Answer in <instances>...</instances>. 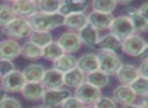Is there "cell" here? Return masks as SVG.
<instances>
[{"instance_id": "obj_34", "label": "cell", "mask_w": 148, "mask_h": 108, "mask_svg": "<svg viewBox=\"0 0 148 108\" xmlns=\"http://www.w3.org/2000/svg\"><path fill=\"white\" fill-rule=\"evenodd\" d=\"M0 108H22L18 99L11 96H5L0 100Z\"/></svg>"}, {"instance_id": "obj_31", "label": "cell", "mask_w": 148, "mask_h": 108, "mask_svg": "<svg viewBox=\"0 0 148 108\" xmlns=\"http://www.w3.org/2000/svg\"><path fill=\"white\" fill-rule=\"evenodd\" d=\"M17 17L10 3H1L0 4V26L5 28L13 19Z\"/></svg>"}, {"instance_id": "obj_39", "label": "cell", "mask_w": 148, "mask_h": 108, "mask_svg": "<svg viewBox=\"0 0 148 108\" xmlns=\"http://www.w3.org/2000/svg\"><path fill=\"white\" fill-rule=\"evenodd\" d=\"M138 10H139V12H140L141 15H142L143 17L148 21V2L143 3L142 5L138 8Z\"/></svg>"}, {"instance_id": "obj_26", "label": "cell", "mask_w": 148, "mask_h": 108, "mask_svg": "<svg viewBox=\"0 0 148 108\" xmlns=\"http://www.w3.org/2000/svg\"><path fill=\"white\" fill-rule=\"evenodd\" d=\"M86 82L98 89H103L109 85L110 76L100 70L86 75Z\"/></svg>"}, {"instance_id": "obj_43", "label": "cell", "mask_w": 148, "mask_h": 108, "mask_svg": "<svg viewBox=\"0 0 148 108\" xmlns=\"http://www.w3.org/2000/svg\"><path fill=\"white\" fill-rule=\"evenodd\" d=\"M5 96H6V93L4 92V91L2 90V88H1V87H0V100H1V99H3Z\"/></svg>"}, {"instance_id": "obj_32", "label": "cell", "mask_w": 148, "mask_h": 108, "mask_svg": "<svg viewBox=\"0 0 148 108\" xmlns=\"http://www.w3.org/2000/svg\"><path fill=\"white\" fill-rule=\"evenodd\" d=\"M117 5V1L115 0H94L91 3L94 11L109 14H112V12L116 9Z\"/></svg>"}, {"instance_id": "obj_9", "label": "cell", "mask_w": 148, "mask_h": 108, "mask_svg": "<svg viewBox=\"0 0 148 108\" xmlns=\"http://www.w3.org/2000/svg\"><path fill=\"white\" fill-rule=\"evenodd\" d=\"M57 41L64 50V53L71 54V55L77 53L83 45L82 41L79 36V34L74 32H66L62 34Z\"/></svg>"}, {"instance_id": "obj_21", "label": "cell", "mask_w": 148, "mask_h": 108, "mask_svg": "<svg viewBox=\"0 0 148 108\" xmlns=\"http://www.w3.org/2000/svg\"><path fill=\"white\" fill-rule=\"evenodd\" d=\"M78 34L82 43L91 49H96V45L101 37L99 34V30L89 23L84 28H82Z\"/></svg>"}, {"instance_id": "obj_36", "label": "cell", "mask_w": 148, "mask_h": 108, "mask_svg": "<svg viewBox=\"0 0 148 108\" xmlns=\"http://www.w3.org/2000/svg\"><path fill=\"white\" fill-rule=\"evenodd\" d=\"M86 105L80 101L76 96H71L62 105V108H85Z\"/></svg>"}, {"instance_id": "obj_7", "label": "cell", "mask_w": 148, "mask_h": 108, "mask_svg": "<svg viewBox=\"0 0 148 108\" xmlns=\"http://www.w3.org/2000/svg\"><path fill=\"white\" fill-rule=\"evenodd\" d=\"M71 96L73 95L70 89L62 88L58 90H47L41 101H42V105L49 108H53L62 106V103Z\"/></svg>"}, {"instance_id": "obj_13", "label": "cell", "mask_w": 148, "mask_h": 108, "mask_svg": "<svg viewBox=\"0 0 148 108\" xmlns=\"http://www.w3.org/2000/svg\"><path fill=\"white\" fill-rule=\"evenodd\" d=\"M21 47L22 45L14 39H4L0 41V59L13 60L17 59L19 56H21Z\"/></svg>"}, {"instance_id": "obj_28", "label": "cell", "mask_w": 148, "mask_h": 108, "mask_svg": "<svg viewBox=\"0 0 148 108\" xmlns=\"http://www.w3.org/2000/svg\"><path fill=\"white\" fill-rule=\"evenodd\" d=\"M21 56L26 60L35 61L42 58V49L38 45H34L33 43L27 41L22 45L21 47Z\"/></svg>"}, {"instance_id": "obj_16", "label": "cell", "mask_w": 148, "mask_h": 108, "mask_svg": "<svg viewBox=\"0 0 148 108\" xmlns=\"http://www.w3.org/2000/svg\"><path fill=\"white\" fill-rule=\"evenodd\" d=\"M95 50H98L99 52L106 51L118 54V52H122V41L109 32L100 37Z\"/></svg>"}, {"instance_id": "obj_35", "label": "cell", "mask_w": 148, "mask_h": 108, "mask_svg": "<svg viewBox=\"0 0 148 108\" xmlns=\"http://www.w3.org/2000/svg\"><path fill=\"white\" fill-rule=\"evenodd\" d=\"M15 69V66L13 64V61H9V60L5 59H0V77L6 76L9 73L13 72Z\"/></svg>"}, {"instance_id": "obj_4", "label": "cell", "mask_w": 148, "mask_h": 108, "mask_svg": "<svg viewBox=\"0 0 148 108\" xmlns=\"http://www.w3.org/2000/svg\"><path fill=\"white\" fill-rule=\"evenodd\" d=\"M109 32L110 34L115 36L122 41L135 34V32H136L132 21L127 15H120L114 18V21L110 28Z\"/></svg>"}, {"instance_id": "obj_38", "label": "cell", "mask_w": 148, "mask_h": 108, "mask_svg": "<svg viewBox=\"0 0 148 108\" xmlns=\"http://www.w3.org/2000/svg\"><path fill=\"white\" fill-rule=\"evenodd\" d=\"M138 69H139V73H140V76H143L148 79V60L141 62Z\"/></svg>"}, {"instance_id": "obj_42", "label": "cell", "mask_w": 148, "mask_h": 108, "mask_svg": "<svg viewBox=\"0 0 148 108\" xmlns=\"http://www.w3.org/2000/svg\"><path fill=\"white\" fill-rule=\"evenodd\" d=\"M121 108H142L139 104H135V103H132V104H127V105H123Z\"/></svg>"}, {"instance_id": "obj_14", "label": "cell", "mask_w": 148, "mask_h": 108, "mask_svg": "<svg viewBox=\"0 0 148 108\" xmlns=\"http://www.w3.org/2000/svg\"><path fill=\"white\" fill-rule=\"evenodd\" d=\"M41 84L45 88V90H58L62 89L64 86V74L58 70L51 68L45 70L43 78L41 80Z\"/></svg>"}, {"instance_id": "obj_20", "label": "cell", "mask_w": 148, "mask_h": 108, "mask_svg": "<svg viewBox=\"0 0 148 108\" xmlns=\"http://www.w3.org/2000/svg\"><path fill=\"white\" fill-rule=\"evenodd\" d=\"M88 24V14L86 13H75L66 16L64 18V24L70 32H79L82 28Z\"/></svg>"}, {"instance_id": "obj_47", "label": "cell", "mask_w": 148, "mask_h": 108, "mask_svg": "<svg viewBox=\"0 0 148 108\" xmlns=\"http://www.w3.org/2000/svg\"><path fill=\"white\" fill-rule=\"evenodd\" d=\"M2 34H4V30H3V28H1V26H0V36H2Z\"/></svg>"}, {"instance_id": "obj_25", "label": "cell", "mask_w": 148, "mask_h": 108, "mask_svg": "<svg viewBox=\"0 0 148 108\" xmlns=\"http://www.w3.org/2000/svg\"><path fill=\"white\" fill-rule=\"evenodd\" d=\"M77 64H78V59L75 56L71 55V54H64L57 61L53 62V68L62 74H66L71 70L77 68Z\"/></svg>"}, {"instance_id": "obj_40", "label": "cell", "mask_w": 148, "mask_h": 108, "mask_svg": "<svg viewBox=\"0 0 148 108\" xmlns=\"http://www.w3.org/2000/svg\"><path fill=\"white\" fill-rule=\"evenodd\" d=\"M138 104L140 105L142 108H148V95H146V96H143V97H140Z\"/></svg>"}, {"instance_id": "obj_19", "label": "cell", "mask_w": 148, "mask_h": 108, "mask_svg": "<svg viewBox=\"0 0 148 108\" xmlns=\"http://www.w3.org/2000/svg\"><path fill=\"white\" fill-rule=\"evenodd\" d=\"M77 68H79L81 71L83 73H85L86 75L98 71V70H99V60H98V56L93 53L83 54L78 59Z\"/></svg>"}, {"instance_id": "obj_15", "label": "cell", "mask_w": 148, "mask_h": 108, "mask_svg": "<svg viewBox=\"0 0 148 108\" xmlns=\"http://www.w3.org/2000/svg\"><path fill=\"white\" fill-rule=\"evenodd\" d=\"M140 76L138 67L132 64H122L116 74V78L121 84L131 85Z\"/></svg>"}, {"instance_id": "obj_22", "label": "cell", "mask_w": 148, "mask_h": 108, "mask_svg": "<svg viewBox=\"0 0 148 108\" xmlns=\"http://www.w3.org/2000/svg\"><path fill=\"white\" fill-rule=\"evenodd\" d=\"M45 73V68L41 64H30L27 65L23 70L22 74L26 82L29 83H39L43 78Z\"/></svg>"}, {"instance_id": "obj_27", "label": "cell", "mask_w": 148, "mask_h": 108, "mask_svg": "<svg viewBox=\"0 0 148 108\" xmlns=\"http://www.w3.org/2000/svg\"><path fill=\"white\" fill-rule=\"evenodd\" d=\"M64 54L66 53L59 45V43L55 41H51L49 45H47L42 49V58L47 61L53 62V63Z\"/></svg>"}, {"instance_id": "obj_11", "label": "cell", "mask_w": 148, "mask_h": 108, "mask_svg": "<svg viewBox=\"0 0 148 108\" xmlns=\"http://www.w3.org/2000/svg\"><path fill=\"white\" fill-rule=\"evenodd\" d=\"M112 98L115 100L116 103H119L123 106V105L134 103L137 95L135 94L130 85L120 84L112 91Z\"/></svg>"}, {"instance_id": "obj_10", "label": "cell", "mask_w": 148, "mask_h": 108, "mask_svg": "<svg viewBox=\"0 0 148 108\" xmlns=\"http://www.w3.org/2000/svg\"><path fill=\"white\" fill-rule=\"evenodd\" d=\"M10 4L17 17L28 19L38 12L37 1L34 0H15Z\"/></svg>"}, {"instance_id": "obj_1", "label": "cell", "mask_w": 148, "mask_h": 108, "mask_svg": "<svg viewBox=\"0 0 148 108\" xmlns=\"http://www.w3.org/2000/svg\"><path fill=\"white\" fill-rule=\"evenodd\" d=\"M64 18L66 17L60 12L55 14H45L37 12L30 18H28V21H29L32 30L51 32L56 28L64 26Z\"/></svg>"}, {"instance_id": "obj_30", "label": "cell", "mask_w": 148, "mask_h": 108, "mask_svg": "<svg viewBox=\"0 0 148 108\" xmlns=\"http://www.w3.org/2000/svg\"><path fill=\"white\" fill-rule=\"evenodd\" d=\"M60 6H62V1H59V0H39L37 1L38 12L45 14L59 13Z\"/></svg>"}, {"instance_id": "obj_3", "label": "cell", "mask_w": 148, "mask_h": 108, "mask_svg": "<svg viewBox=\"0 0 148 108\" xmlns=\"http://www.w3.org/2000/svg\"><path fill=\"white\" fill-rule=\"evenodd\" d=\"M99 60V70L108 76L116 75L118 70L122 66V61L117 53L102 51L97 54Z\"/></svg>"}, {"instance_id": "obj_8", "label": "cell", "mask_w": 148, "mask_h": 108, "mask_svg": "<svg viewBox=\"0 0 148 108\" xmlns=\"http://www.w3.org/2000/svg\"><path fill=\"white\" fill-rule=\"evenodd\" d=\"M146 43L144 37L135 34L122 41V52L130 57L139 58Z\"/></svg>"}, {"instance_id": "obj_45", "label": "cell", "mask_w": 148, "mask_h": 108, "mask_svg": "<svg viewBox=\"0 0 148 108\" xmlns=\"http://www.w3.org/2000/svg\"><path fill=\"white\" fill-rule=\"evenodd\" d=\"M85 108H97V106L96 105H86Z\"/></svg>"}, {"instance_id": "obj_17", "label": "cell", "mask_w": 148, "mask_h": 108, "mask_svg": "<svg viewBox=\"0 0 148 108\" xmlns=\"http://www.w3.org/2000/svg\"><path fill=\"white\" fill-rule=\"evenodd\" d=\"M45 88L41 82L39 83H29L26 82L21 90V95L25 100L28 101H38L42 100L43 95L45 93Z\"/></svg>"}, {"instance_id": "obj_29", "label": "cell", "mask_w": 148, "mask_h": 108, "mask_svg": "<svg viewBox=\"0 0 148 108\" xmlns=\"http://www.w3.org/2000/svg\"><path fill=\"white\" fill-rule=\"evenodd\" d=\"M28 41L33 43L34 45H38L41 49H43L47 45H49L51 41H53L51 32H40V30H32L31 34L28 37Z\"/></svg>"}, {"instance_id": "obj_24", "label": "cell", "mask_w": 148, "mask_h": 108, "mask_svg": "<svg viewBox=\"0 0 148 108\" xmlns=\"http://www.w3.org/2000/svg\"><path fill=\"white\" fill-rule=\"evenodd\" d=\"M85 82H86V74L83 73L79 68H75L70 72L64 74V86L68 88L77 89Z\"/></svg>"}, {"instance_id": "obj_5", "label": "cell", "mask_w": 148, "mask_h": 108, "mask_svg": "<svg viewBox=\"0 0 148 108\" xmlns=\"http://www.w3.org/2000/svg\"><path fill=\"white\" fill-rule=\"evenodd\" d=\"M26 81L21 71L14 70L6 76L0 79V87L5 93H18L21 92Z\"/></svg>"}, {"instance_id": "obj_23", "label": "cell", "mask_w": 148, "mask_h": 108, "mask_svg": "<svg viewBox=\"0 0 148 108\" xmlns=\"http://www.w3.org/2000/svg\"><path fill=\"white\" fill-rule=\"evenodd\" d=\"M125 15H127L131 19L136 32H148V21L140 14L138 8L128 7L126 9V14Z\"/></svg>"}, {"instance_id": "obj_12", "label": "cell", "mask_w": 148, "mask_h": 108, "mask_svg": "<svg viewBox=\"0 0 148 108\" xmlns=\"http://www.w3.org/2000/svg\"><path fill=\"white\" fill-rule=\"evenodd\" d=\"M114 18L115 16L113 14L102 13V12L92 10L88 14V23L100 32V30H110L114 21Z\"/></svg>"}, {"instance_id": "obj_2", "label": "cell", "mask_w": 148, "mask_h": 108, "mask_svg": "<svg viewBox=\"0 0 148 108\" xmlns=\"http://www.w3.org/2000/svg\"><path fill=\"white\" fill-rule=\"evenodd\" d=\"M4 34L8 36V39H14V41H19L26 37H29L32 32V28L28 19L21 17H16L13 19L9 24L3 28Z\"/></svg>"}, {"instance_id": "obj_33", "label": "cell", "mask_w": 148, "mask_h": 108, "mask_svg": "<svg viewBox=\"0 0 148 108\" xmlns=\"http://www.w3.org/2000/svg\"><path fill=\"white\" fill-rule=\"evenodd\" d=\"M130 86L137 96L143 97L148 95V79L145 77L139 76Z\"/></svg>"}, {"instance_id": "obj_18", "label": "cell", "mask_w": 148, "mask_h": 108, "mask_svg": "<svg viewBox=\"0 0 148 108\" xmlns=\"http://www.w3.org/2000/svg\"><path fill=\"white\" fill-rule=\"evenodd\" d=\"M89 7V3L84 0H64L62 1L60 13L66 17L75 13H85Z\"/></svg>"}, {"instance_id": "obj_46", "label": "cell", "mask_w": 148, "mask_h": 108, "mask_svg": "<svg viewBox=\"0 0 148 108\" xmlns=\"http://www.w3.org/2000/svg\"><path fill=\"white\" fill-rule=\"evenodd\" d=\"M32 108H49V107L45 106V105H39V106H34V107H32Z\"/></svg>"}, {"instance_id": "obj_44", "label": "cell", "mask_w": 148, "mask_h": 108, "mask_svg": "<svg viewBox=\"0 0 148 108\" xmlns=\"http://www.w3.org/2000/svg\"><path fill=\"white\" fill-rule=\"evenodd\" d=\"M130 3L131 1H117V4H121V5H128Z\"/></svg>"}, {"instance_id": "obj_48", "label": "cell", "mask_w": 148, "mask_h": 108, "mask_svg": "<svg viewBox=\"0 0 148 108\" xmlns=\"http://www.w3.org/2000/svg\"><path fill=\"white\" fill-rule=\"evenodd\" d=\"M0 79H1V77H0Z\"/></svg>"}, {"instance_id": "obj_41", "label": "cell", "mask_w": 148, "mask_h": 108, "mask_svg": "<svg viewBox=\"0 0 148 108\" xmlns=\"http://www.w3.org/2000/svg\"><path fill=\"white\" fill-rule=\"evenodd\" d=\"M139 59H141L142 61H145V60H148V43H146V45H145L144 50L142 51V53H141V55L139 56Z\"/></svg>"}, {"instance_id": "obj_6", "label": "cell", "mask_w": 148, "mask_h": 108, "mask_svg": "<svg viewBox=\"0 0 148 108\" xmlns=\"http://www.w3.org/2000/svg\"><path fill=\"white\" fill-rule=\"evenodd\" d=\"M80 101L85 105H96L98 101L101 99L102 92L101 89L92 86L91 84L85 82L77 89H75V95Z\"/></svg>"}, {"instance_id": "obj_37", "label": "cell", "mask_w": 148, "mask_h": 108, "mask_svg": "<svg viewBox=\"0 0 148 108\" xmlns=\"http://www.w3.org/2000/svg\"><path fill=\"white\" fill-rule=\"evenodd\" d=\"M97 108H117V103L111 97H101L96 104Z\"/></svg>"}]
</instances>
